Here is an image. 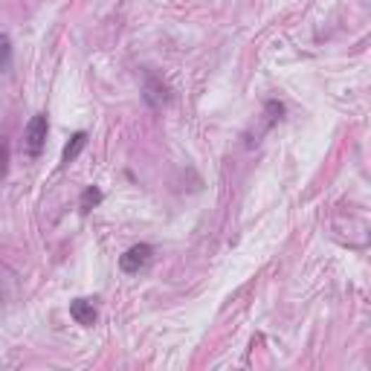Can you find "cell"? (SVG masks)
I'll return each mask as SVG.
<instances>
[{
	"mask_svg": "<svg viewBox=\"0 0 371 371\" xmlns=\"http://www.w3.org/2000/svg\"><path fill=\"white\" fill-rule=\"evenodd\" d=\"M47 134H49V122H47V114H35L30 119V125H26L23 130V148L30 157H38L47 145Z\"/></svg>",
	"mask_w": 371,
	"mask_h": 371,
	"instance_id": "cell-1",
	"label": "cell"
},
{
	"mask_svg": "<svg viewBox=\"0 0 371 371\" xmlns=\"http://www.w3.org/2000/svg\"><path fill=\"white\" fill-rule=\"evenodd\" d=\"M151 255H154V247L151 244H134L130 250H125V255L119 258V267L125 273H140L151 264Z\"/></svg>",
	"mask_w": 371,
	"mask_h": 371,
	"instance_id": "cell-2",
	"label": "cell"
},
{
	"mask_svg": "<svg viewBox=\"0 0 371 371\" xmlns=\"http://www.w3.org/2000/svg\"><path fill=\"white\" fill-rule=\"evenodd\" d=\"M70 316H73L78 325L90 328V325H96V320H99V310H96V305H93L90 299H73V302H70Z\"/></svg>",
	"mask_w": 371,
	"mask_h": 371,
	"instance_id": "cell-3",
	"label": "cell"
},
{
	"mask_svg": "<svg viewBox=\"0 0 371 371\" xmlns=\"http://www.w3.org/2000/svg\"><path fill=\"white\" fill-rule=\"evenodd\" d=\"M85 145H87V134H85V130H78V134H73V137H70V142H67V145H64V151H61V163H64V166H70V163L75 160V157L85 151Z\"/></svg>",
	"mask_w": 371,
	"mask_h": 371,
	"instance_id": "cell-4",
	"label": "cell"
},
{
	"mask_svg": "<svg viewBox=\"0 0 371 371\" xmlns=\"http://www.w3.org/2000/svg\"><path fill=\"white\" fill-rule=\"evenodd\" d=\"M102 189H96V186H90V189H85V195H82V200H78V209L82 212H90V209H96L99 203H102Z\"/></svg>",
	"mask_w": 371,
	"mask_h": 371,
	"instance_id": "cell-5",
	"label": "cell"
},
{
	"mask_svg": "<svg viewBox=\"0 0 371 371\" xmlns=\"http://www.w3.org/2000/svg\"><path fill=\"white\" fill-rule=\"evenodd\" d=\"M12 67V41L9 35H0V70H9Z\"/></svg>",
	"mask_w": 371,
	"mask_h": 371,
	"instance_id": "cell-6",
	"label": "cell"
},
{
	"mask_svg": "<svg viewBox=\"0 0 371 371\" xmlns=\"http://www.w3.org/2000/svg\"><path fill=\"white\" fill-rule=\"evenodd\" d=\"M6 171H9V145L0 140V177H6Z\"/></svg>",
	"mask_w": 371,
	"mask_h": 371,
	"instance_id": "cell-7",
	"label": "cell"
}]
</instances>
